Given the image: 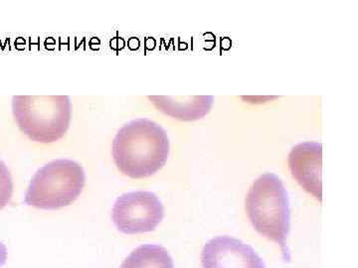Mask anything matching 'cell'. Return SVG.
<instances>
[{"mask_svg":"<svg viewBox=\"0 0 358 268\" xmlns=\"http://www.w3.org/2000/svg\"><path fill=\"white\" fill-rule=\"evenodd\" d=\"M169 147V136L162 126L148 119H136L117 131L112 154L124 175L141 179L155 175L166 165Z\"/></svg>","mask_w":358,"mask_h":268,"instance_id":"cell-1","label":"cell"},{"mask_svg":"<svg viewBox=\"0 0 358 268\" xmlns=\"http://www.w3.org/2000/svg\"><path fill=\"white\" fill-rule=\"evenodd\" d=\"M245 209L258 234L281 246L285 262L291 260L287 239L291 230L288 192L281 179L273 173L260 176L250 188Z\"/></svg>","mask_w":358,"mask_h":268,"instance_id":"cell-2","label":"cell"},{"mask_svg":"<svg viewBox=\"0 0 358 268\" xmlns=\"http://www.w3.org/2000/svg\"><path fill=\"white\" fill-rule=\"evenodd\" d=\"M13 112L18 128L30 140L52 143L69 129L72 103L68 96H14Z\"/></svg>","mask_w":358,"mask_h":268,"instance_id":"cell-3","label":"cell"},{"mask_svg":"<svg viewBox=\"0 0 358 268\" xmlns=\"http://www.w3.org/2000/svg\"><path fill=\"white\" fill-rule=\"evenodd\" d=\"M86 183L83 167L69 159L54 160L40 168L28 186L24 202L41 210H59L74 203Z\"/></svg>","mask_w":358,"mask_h":268,"instance_id":"cell-4","label":"cell"},{"mask_svg":"<svg viewBox=\"0 0 358 268\" xmlns=\"http://www.w3.org/2000/svg\"><path fill=\"white\" fill-rule=\"evenodd\" d=\"M164 218V204L152 192L124 193L117 199L113 207V222L122 234L152 232Z\"/></svg>","mask_w":358,"mask_h":268,"instance_id":"cell-5","label":"cell"},{"mask_svg":"<svg viewBox=\"0 0 358 268\" xmlns=\"http://www.w3.org/2000/svg\"><path fill=\"white\" fill-rule=\"evenodd\" d=\"M201 263L203 268H266L255 249L228 236L207 241L202 251Z\"/></svg>","mask_w":358,"mask_h":268,"instance_id":"cell-6","label":"cell"},{"mask_svg":"<svg viewBox=\"0 0 358 268\" xmlns=\"http://www.w3.org/2000/svg\"><path fill=\"white\" fill-rule=\"evenodd\" d=\"M289 167L303 189L322 203V143L307 141L296 145L289 154Z\"/></svg>","mask_w":358,"mask_h":268,"instance_id":"cell-7","label":"cell"},{"mask_svg":"<svg viewBox=\"0 0 358 268\" xmlns=\"http://www.w3.org/2000/svg\"><path fill=\"white\" fill-rule=\"evenodd\" d=\"M148 98L162 114L181 121L203 119L210 112L214 103L212 96H148Z\"/></svg>","mask_w":358,"mask_h":268,"instance_id":"cell-8","label":"cell"},{"mask_svg":"<svg viewBox=\"0 0 358 268\" xmlns=\"http://www.w3.org/2000/svg\"><path fill=\"white\" fill-rule=\"evenodd\" d=\"M120 268H174L169 251L157 244H143L134 249Z\"/></svg>","mask_w":358,"mask_h":268,"instance_id":"cell-9","label":"cell"},{"mask_svg":"<svg viewBox=\"0 0 358 268\" xmlns=\"http://www.w3.org/2000/svg\"><path fill=\"white\" fill-rule=\"evenodd\" d=\"M13 181L8 168L0 160V210L6 208L13 198Z\"/></svg>","mask_w":358,"mask_h":268,"instance_id":"cell-10","label":"cell"},{"mask_svg":"<svg viewBox=\"0 0 358 268\" xmlns=\"http://www.w3.org/2000/svg\"><path fill=\"white\" fill-rule=\"evenodd\" d=\"M7 255H8V253H7L6 246L0 241V267L6 265L7 262Z\"/></svg>","mask_w":358,"mask_h":268,"instance_id":"cell-11","label":"cell"}]
</instances>
